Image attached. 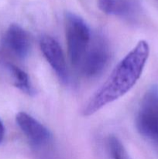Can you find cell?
<instances>
[{
	"label": "cell",
	"mask_w": 158,
	"mask_h": 159,
	"mask_svg": "<svg viewBox=\"0 0 158 159\" xmlns=\"http://www.w3.org/2000/svg\"><path fill=\"white\" fill-rule=\"evenodd\" d=\"M4 134H5L4 126H3V124L2 122V120H0V144H1L3 138H4Z\"/></svg>",
	"instance_id": "cell-11"
},
{
	"label": "cell",
	"mask_w": 158,
	"mask_h": 159,
	"mask_svg": "<svg viewBox=\"0 0 158 159\" xmlns=\"http://www.w3.org/2000/svg\"><path fill=\"white\" fill-rule=\"evenodd\" d=\"M139 133L158 147V85H153L144 94L136 118Z\"/></svg>",
	"instance_id": "cell-3"
},
{
	"label": "cell",
	"mask_w": 158,
	"mask_h": 159,
	"mask_svg": "<svg viewBox=\"0 0 158 159\" xmlns=\"http://www.w3.org/2000/svg\"><path fill=\"white\" fill-rule=\"evenodd\" d=\"M108 148L112 159H132L125 147L116 137L111 136L108 141Z\"/></svg>",
	"instance_id": "cell-10"
},
{
	"label": "cell",
	"mask_w": 158,
	"mask_h": 159,
	"mask_svg": "<svg viewBox=\"0 0 158 159\" xmlns=\"http://www.w3.org/2000/svg\"><path fill=\"white\" fill-rule=\"evenodd\" d=\"M98 6L104 13L127 20H133L139 12L137 0H98Z\"/></svg>",
	"instance_id": "cell-8"
},
{
	"label": "cell",
	"mask_w": 158,
	"mask_h": 159,
	"mask_svg": "<svg viewBox=\"0 0 158 159\" xmlns=\"http://www.w3.org/2000/svg\"><path fill=\"white\" fill-rule=\"evenodd\" d=\"M15 121L33 145L37 147L45 145L50 140L51 134L49 130L28 113H18L15 116Z\"/></svg>",
	"instance_id": "cell-6"
},
{
	"label": "cell",
	"mask_w": 158,
	"mask_h": 159,
	"mask_svg": "<svg viewBox=\"0 0 158 159\" xmlns=\"http://www.w3.org/2000/svg\"><path fill=\"white\" fill-rule=\"evenodd\" d=\"M40 48L59 79L64 83H68L69 80L68 67L63 51L58 42L50 36H42L40 40Z\"/></svg>",
	"instance_id": "cell-5"
},
{
	"label": "cell",
	"mask_w": 158,
	"mask_h": 159,
	"mask_svg": "<svg viewBox=\"0 0 158 159\" xmlns=\"http://www.w3.org/2000/svg\"><path fill=\"white\" fill-rule=\"evenodd\" d=\"M149 55L148 43L144 40H139L119 61L103 85L88 99L82 110V115L92 116L128 93L140 78Z\"/></svg>",
	"instance_id": "cell-1"
},
{
	"label": "cell",
	"mask_w": 158,
	"mask_h": 159,
	"mask_svg": "<svg viewBox=\"0 0 158 159\" xmlns=\"http://www.w3.org/2000/svg\"><path fill=\"white\" fill-rule=\"evenodd\" d=\"M110 54L109 45L103 36L98 35L91 39L79 65L83 75L87 78H95L100 75L108 66Z\"/></svg>",
	"instance_id": "cell-4"
},
{
	"label": "cell",
	"mask_w": 158,
	"mask_h": 159,
	"mask_svg": "<svg viewBox=\"0 0 158 159\" xmlns=\"http://www.w3.org/2000/svg\"><path fill=\"white\" fill-rule=\"evenodd\" d=\"M6 48L19 58L23 59L29 54L31 48L28 33L18 24H11L3 37Z\"/></svg>",
	"instance_id": "cell-7"
},
{
	"label": "cell",
	"mask_w": 158,
	"mask_h": 159,
	"mask_svg": "<svg viewBox=\"0 0 158 159\" xmlns=\"http://www.w3.org/2000/svg\"><path fill=\"white\" fill-rule=\"evenodd\" d=\"M7 68L12 76L13 85L25 94L30 96H33L35 94V90L31 84L28 75L21 68L12 64H8Z\"/></svg>",
	"instance_id": "cell-9"
},
{
	"label": "cell",
	"mask_w": 158,
	"mask_h": 159,
	"mask_svg": "<svg viewBox=\"0 0 158 159\" xmlns=\"http://www.w3.org/2000/svg\"><path fill=\"white\" fill-rule=\"evenodd\" d=\"M64 23L68 57L71 65L77 68L89 47L91 30L85 20L73 12H66Z\"/></svg>",
	"instance_id": "cell-2"
}]
</instances>
